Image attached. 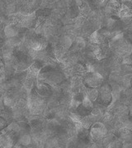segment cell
Returning a JSON list of instances; mask_svg holds the SVG:
<instances>
[{
  "instance_id": "44dd1931",
  "label": "cell",
  "mask_w": 132,
  "mask_h": 148,
  "mask_svg": "<svg viewBox=\"0 0 132 148\" xmlns=\"http://www.w3.org/2000/svg\"><path fill=\"white\" fill-rule=\"evenodd\" d=\"M6 41L3 40V39H2V38H0V49H2V47L5 45Z\"/></svg>"
},
{
  "instance_id": "603a6c76",
  "label": "cell",
  "mask_w": 132,
  "mask_h": 148,
  "mask_svg": "<svg viewBox=\"0 0 132 148\" xmlns=\"http://www.w3.org/2000/svg\"><path fill=\"white\" fill-rule=\"evenodd\" d=\"M45 1H46L48 3H55L57 2L58 0H45Z\"/></svg>"
},
{
  "instance_id": "e0dca14e",
  "label": "cell",
  "mask_w": 132,
  "mask_h": 148,
  "mask_svg": "<svg viewBox=\"0 0 132 148\" xmlns=\"http://www.w3.org/2000/svg\"><path fill=\"white\" fill-rule=\"evenodd\" d=\"M85 94L87 97H88L93 102H95L98 94V88H88L86 87V92Z\"/></svg>"
},
{
  "instance_id": "3957f363",
  "label": "cell",
  "mask_w": 132,
  "mask_h": 148,
  "mask_svg": "<svg viewBox=\"0 0 132 148\" xmlns=\"http://www.w3.org/2000/svg\"><path fill=\"white\" fill-rule=\"evenodd\" d=\"M89 132L93 143L99 144L102 143L106 135L107 134V128L104 123L100 122H95L89 127Z\"/></svg>"
},
{
  "instance_id": "8992f818",
  "label": "cell",
  "mask_w": 132,
  "mask_h": 148,
  "mask_svg": "<svg viewBox=\"0 0 132 148\" xmlns=\"http://www.w3.org/2000/svg\"><path fill=\"white\" fill-rule=\"evenodd\" d=\"M43 0H25L21 10V14H32L35 12L42 4Z\"/></svg>"
},
{
  "instance_id": "7c38bea8",
  "label": "cell",
  "mask_w": 132,
  "mask_h": 148,
  "mask_svg": "<svg viewBox=\"0 0 132 148\" xmlns=\"http://www.w3.org/2000/svg\"><path fill=\"white\" fill-rule=\"evenodd\" d=\"M32 137L29 132H20L17 138L16 145H19L20 147H26L32 143Z\"/></svg>"
},
{
  "instance_id": "30bf717a",
  "label": "cell",
  "mask_w": 132,
  "mask_h": 148,
  "mask_svg": "<svg viewBox=\"0 0 132 148\" xmlns=\"http://www.w3.org/2000/svg\"><path fill=\"white\" fill-rule=\"evenodd\" d=\"M21 27H18L17 25H15L13 23H9L3 28V33L6 38L11 39L13 37H16L20 35Z\"/></svg>"
},
{
  "instance_id": "d6986e66",
  "label": "cell",
  "mask_w": 132,
  "mask_h": 148,
  "mask_svg": "<svg viewBox=\"0 0 132 148\" xmlns=\"http://www.w3.org/2000/svg\"><path fill=\"white\" fill-rule=\"evenodd\" d=\"M122 69L126 73H132V65L129 64H122Z\"/></svg>"
},
{
  "instance_id": "cb8c5ba5",
  "label": "cell",
  "mask_w": 132,
  "mask_h": 148,
  "mask_svg": "<svg viewBox=\"0 0 132 148\" xmlns=\"http://www.w3.org/2000/svg\"><path fill=\"white\" fill-rule=\"evenodd\" d=\"M129 118H130V119H131L132 120V108L130 110V111H129Z\"/></svg>"
},
{
  "instance_id": "5bb4252c",
  "label": "cell",
  "mask_w": 132,
  "mask_h": 148,
  "mask_svg": "<svg viewBox=\"0 0 132 148\" xmlns=\"http://www.w3.org/2000/svg\"><path fill=\"white\" fill-rule=\"evenodd\" d=\"M117 16L120 18L121 21L126 20V19H129L132 17V9L128 8L127 6L123 5L122 4L121 9L119 10L118 13H117Z\"/></svg>"
},
{
  "instance_id": "7a4b0ae2",
  "label": "cell",
  "mask_w": 132,
  "mask_h": 148,
  "mask_svg": "<svg viewBox=\"0 0 132 148\" xmlns=\"http://www.w3.org/2000/svg\"><path fill=\"white\" fill-rule=\"evenodd\" d=\"M83 84L85 87L88 88H98L104 82V78L102 75L98 72L89 71L86 72L83 77Z\"/></svg>"
},
{
  "instance_id": "4fadbf2b",
  "label": "cell",
  "mask_w": 132,
  "mask_h": 148,
  "mask_svg": "<svg viewBox=\"0 0 132 148\" xmlns=\"http://www.w3.org/2000/svg\"><path fill=\"white\" fill-rule=\"evenodd\" d=\"M86 96L87 95H86L85 92H84V91H77V92H75L74 95H72V98H71V101H70L71 107L74 110H75L77 108V106L83 102V101L84 100Z\"/></svg>"
},
{
  "instance_id": "484cf974",
  "label": "cell",
  "mask_w": 132,
  "mask_h": 148,
  "mask_svg": "<svg viewBox=\"0 0 132 148\" xmlns=\"http://www.w3.org/2000/svg\"><path fill=\"white\" fill-rule=\"evenodd\" d=\"M130 84H131V86L132 87V77L131 78V80H130Z\"/></svg>"
},
{
  "instance_id": "9a60e30c",
  "label": "cell",
  "mask_w": 132,
  "mask_h": 148,
  "mask_svg": "<svg viewBox=\"0 0 132 148\" xmlns=\"http://www.w3.org/2000/svg\"><path fill=\"white\" fill-rule=\"evenodd\" d=\"M73 41L74 40H72V38L69 36L66 35V36H63L60 38L59 45L61 47H63L64 49L69 50L71 46H72V45H73Z\"/></svg>"
},
{
  "instance_id": "ac0fdd59",
  "label": "cell",
  "mask_w": 132,
  "mask_h": 148,
  "mask_svg": "<svg viewBox=\"0 0 132 148\" xmlns=\"http://www.w3.org/2000/svg\"><path fill=\"white\" fill-rule=\"evenodd\" d=\"M8 125V120L4 117L0 116V132H2L3 129H5Z\"/></svg>"
},
{
  "instance_id": "ba28073f",
  "label": "cell",
  "mask_w": 132,
  "mask_h": 148,
  "mask_svg": "<svg viewBox=\"0 0 132 148\" xmlns=\"http://www.w3.org/2000/svg\"><path fill=\"white\" fill-rule=\"evenodd\" d=\"M122 3L118 0H109L105 5V13L108 16H117Z\"/></svg>"
},
{
  "instance_id": "52a82bcc",
  "label": "cell",
  "mask_w": 132,
  "mask_h": 148,
  "mask_svg": "<svg viewBox=\"0 0 132 148\" xmlns=\"http://www.w3.org/2000/svg\"><path fill=\"white\" fill-rule=\"evenodd\" d=\"M36 90L37 94L46 100L52 96L53 86L46 82H38L36 86Z\"/></svg>"
},
{
  "instance_id": "9c48e42d",
  "label": "cell",
  "mask_w": 132,
  "mask_h": 148,
  "mask_svg": "<svg viewBox=\"0 0 132 148\" xmlns=\"http://www.w3.org/2000/svg\"><path fill=\"white\" fill-rule=\"evenodd\" d=\"M123 143L131 144L132 143V130L128 127H123L119 129L115 134Z\"/></svg>"
},
{
  "instance_id": "6da1fadb",
  "label": "cell",
  "mask_w": 132,
  "mask_h": 148,
  "mask_svg": "<svg viewBox=\"0 0 132 148\" xmlns=\"http://www.w3.org/2000/svg\"><path fill=\"white\" fill-rule=\"evenodd\" d=\"M112 101H113L112 88L108 83L103 82L98 87V94L95 102L101 107L106 108L111 106Z\"/></svg>"
},
{
  "instance_id": "7402d4cb",
  "label": "cell",
  "mask_w": 132,
  "mask_h": 148,
  "mask_svg": "<svg viewBox=\"0 0 132 148\" xmlns=\"http://www.w3.org/2000/svg\"><path fill=\"white\" fill-rule=\"evenodd\" d=\"M3 108H4V106L3 104V101H0V114L3 111Z\"/></svg>"
},
{
  "instance_id": "ffe728a7",
  "label": "cell",
  "mask_w": 132,
  "mask_h": 148,
  "mask_svg": "<svg viewBox=\"0 0 132 148\" xmlns=\"http://www.w3.org/2000/svg\"><path fill=\"white\" fill-rule=\"evenodd\" d=\"M90 2L92 3V4H93L96 7H99V6L104 4L105 0H90Z\"/></svg>"
},
{
  "instance_id": "8fae6325",
  "label": "cell",
  "mask_w": 132,
  "mask_h": 148,
  "mask_svg": "<svg viewBox=\"0 0 132 148\" xmlns=\"http://www.w3.org/2000/svg\"><path fill=\"white\" fill-rule=\"evenodd\" d=\"M46 64V62L44 60H41V59H34V61L32 62V64H31V66L28 68V69L26 70L30 74L33 75L34 77L38 76L39 73L41 72V70L42 69V68Z\"/></svg>"
},
{
  "instance_id": "277c9868",
  "label": "cell",
  "mask_w": 132,
  "mask_h": 148,
  "mask_svg": "<svg viewBox=\"0 0 132 148\" xmlns=\"http://www.w3.org/2000/svg\"><path fill=\"white\" fill-rule=\"evenodd\" d=\"M93 107H94L93 102L91 101L88 97L86 96L83 102L81 104H79V106H77V108L75 109L76 114H78L81 118L90 115V114H92Z\"/></svg>"
},
{
  "instance_id": "2e32d148",
  "label": "cell",
  "mask_w": 132,
  "mask_h": 148,
  "mask_svg": "<svg viewBox=\"0 0 132 148\" xmlns=\"http://www.w3.org/2000/svg\"><path fill=\"white\" fill-rule=\"evenodd\" d=\"M69 16L71 17V18H76L79 16L80 14V12H79V6L77 5L76 3V1H71L70 4H69Z\"/></svg>"
},
{
  "instance_id": "5b68a950",
  "label": "cell",
  "mask_w": 132,
  "mask_h": 148,
  "mask_svg": "<svg viewBox=\"0 0 132 148\" xmlns=\"http://www.w3.org/2000/svg\"><path fill=\"white\" fill-rule=\"evenodd\" d=\"M76 132H77L76 137L78 139V143H82L84 145H88L91 143H93L88 128H86L83 127L82 124H79L76 127Z\"/></svg>"
},
{
  "instance_id": "d4e9b609",
  "label": "cell",
  "mask_w": 132,
  "mask_h": 148,
  "mask_svg": "<svg viewBox=\"0 0 132 148\" xmlns=\"http://www.w3.org/2000/svg\"><path fill=\"white\" fill-rule=\"evenodd\" d=\"M2 30H3V21H2V20L0 19V34H1Z\"/></svg>"
}]
</instances>
